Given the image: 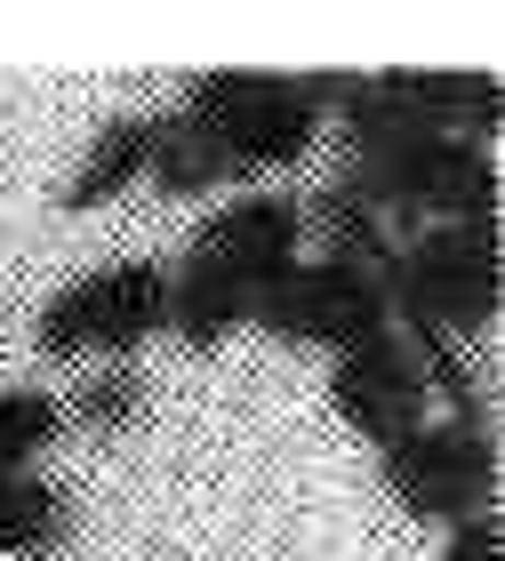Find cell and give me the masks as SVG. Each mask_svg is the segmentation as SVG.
Returning <instances> with one entry per match:
<instances>
[{
	"label": "cell",
	"mask_w": 505,
	"mask_h": 561,
	"mask_svg": "<svg viewBox=\"0 0 505 561\" xmlns=\"http://www.w3.org/2000/svg\"><path fill=\"white\" fill-rule=\"evenodd\" d=\"M185 113L217 137L225 161H233V185L306 161L313 137H321L313 72H200L185 89Z\"/></svg>",
	"instance_id": "6da1fadb"
},
{
	"label": "cell",
	"mask_w": 505,
	"mask_h": 561,
	"mask_svg": "<svg viewBox=\"0 0 505 561\" xmlns=\"http://www.w3.org/2000/svg\"><path fill=\"white\" fill-rule=\"evenodd\" d=\"M161 321H169V265L120 257V265H96L81 280H65L41 305V353L48 362H81V353L129 362Z\"/></svg>",
	"instance_id": "7a4b0ae2"
},
{
	"label": "cell",
	"mask_w": 505,
	"mask_h": 561,
	"mask_svg": "<svg viewBox=\"0 0 505 561\" xmlns=\"http://www.w3.org/2000/svg\"><path fill=\"white\" fill-rule=\"evenodd\" d=\"M386 457V490L410 522H434V529H458L473 514H490L497 497V442L490 425H466V417H425L410 442L377 449Z\"/></svg>",
	"instance_id": "3957f363"
},
{
	"label": "cell",
	"mask_w": 505,
	"mask_h": 561,
	"mask_svg": "<svg viewBox=\"0 0 505 561\" xmlns=\"http://www.w3.org/2000/svg\"><path fill=\"white\" fill-rule=\"evenodd\" d=\"M249 329H265V337L282 345H321V353H353L369 337H386L393 329V305L386 289L345 265V257H297L273 289L249 305Z\"/></svg>",
	"instance_id": "277c9868"
},
{
	"label": "cell",
	"mask_w": 505,
	"mask_h": 561,
	"mask_svg": "<svg viewBox=\"0 0 505 561\" xmlns=\"http://www.w3.org/2000/svg\"><path fill=\"white\" fill-rule=\"evenodd\" d=\"M185 257L257 305L273 280L306 257V209H297V201H282V193H241V201H225V209L193 233Z\"/></svg>",
	"instance_id": "5b68a950"
},
{
	"label": "cell",
	"mask_w": 505,
	"mask_h": 561,
	"mask_svg": "<svg viewBox=\"0 0 505 561\" xmlns=\"http://www.w3.org/2000/svg\"><path fill=\"white\" fill-rule=\"evenodd\" d=\"M330 401H337V417L361 433V442L393 449V442H410V433L425 425V401H434V386H425V362L410 353V337H401V329H386V337L337 353Z\"/></svg>",
	"instance_id": "8992f818"
},
{
	"label": "cell",
	"mask_w": 505,
	"mask_h": 561,
	"mask_svg": "<svg viewBox=\"0 0 505 561\" xmlns=\"http://www.w3.org/2000/svg\"><path fill=\"white\" fill-rule=\"evenodd\" d=\"M369 81L417 129L473 137V145H490V129H497V72H369Z\"/></svg>",
	"instance_id": "52a82bcc"
},
{
	"label": "cell",
	"mask_w": 505,
	"mask_h": 561,
	"mask_svg": "<svg viewBox=\"0 0 505 561\" xmlns=\"http://www.w3.org/2000/svg\"><path fill=\"white\" fill-rule=\"evenodd\" d=\"M145 161H153V113H120V121H105V129L89 137V152H81V169L65 176V209H105V201H120L145 176Z\"/></svg>",
	"instance_id": "ba28073f"
},
{
	"label": "cell",
	"mask_w": 505,
	"mask_h": 561,
	"mask_svg": "<svg viewBox=\"0 0 505 561\" xmlns=\"http://www.w3.org/2000/svg\"><path fill=\"white\" fill-rule=\"evenodd\" d=\"M72 538V497L41 473H0V561L57 553Z\"/></svg>",
	"instance_id": "9c48e42d"
},
{
	"label": "cell",
	"mask_w": 505,
	"mask_h": 561,
	"mask_svg": "<svg viewBox=\"0 0 505 561\" xmlns=\"http://www.w3.org/2000/svg\"><path fill=\"white\" fill-rule=\"evenodd\" d=\"M145 176H153L169 201H200V193L233 185V161L217 152V137L200 129L193 113H161L153 121V161H145Z\"/></svg>",
	"instance_id": "30bf717a"
},
{
	"label": "cell",
	"mask_w": 505,
	"mask_h": 561,
	"mask_svg": "<svg viewBox=\"0 0 505 561\" xmlns=\"http://www.w3.org/2000/svg\"><path fill=\"white\" fill-rule=\"evenodd\" d=\"M161 329H176L193 353H217L233 329H249V297L225 289L217 273H200V265L185 257V265L169 273V321H161Z\"/></svg>",
	"instance_id": "8fae6325"
},
{
	"label": "cell",
	"mask_w": 505,
	"mask_h": 561,
	"mask_svg": "<svg viewBox=\"0 0 505 561\" xmlns=\"http://www.w3.org/2000/svg\"><path fill=\"white\" fill-rule=\"evenodd\" d=\"M65 433V401L41 386H9L0 393V473H33Z\"/></svg>",
	"instance_id": "7c38bea8"
},
{
	"label": "cell",
	"mask_w": 505,
	"mask_h": 561,
	"mask_svg": "<svg viewBox=\"0 0 505 561\" xmlns=\"http://www.w3.org/2000/svg\"><path fill=\"white\" fill-rule=\"evenodd\" d=\"M145 401H153L145 369H129V362H105V369H89L81 386H72V417H81L89 433H129V425L145 417Z\"/></svg>",
	"instance_id": "4fadbf2b"
},
{
	"label": "cell",
	"mask_w": 505,
	"mask_h": 561,
	"mask_svg": "<svg viewBox=\"0 0 505 561\" xmlns=\"http://www.w3.org/2000/svg\"><path fill=\"white\" fill-rule=\"evenodd\" d=\"M441 561H505V538H497V522H490V514L458 522V529H449V546H441Z\"/></svg>",
	"instance_id": "5bb4252c"
}]
</instances>
